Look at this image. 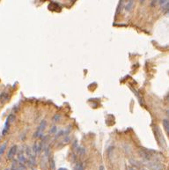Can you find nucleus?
Masks as SVG:
<instances>
[{"mask_svg":"<svg viewBox=\"0 0 169 170\" xmlns=\"http://www.w3.org/2000/svg\"><path fill=\"white\" fill-rule=\"evenodd\" d=\"M46 124H47V122H46V121H45V120L41 121V122L40 123V125H39V127H38V129H37V130H36V131H35V133H34L33 137H35V138H38V137L41 136V134H42L43 130H45Z\"/></svg>","mask_w":169,"mask_h":170,"instance_id":"1","label":"nucleus"},{"mask_svg":"<svg viewBox=\"0 0 169 170\" xmlns=\"http://www.w3.org/2000/svg\"><path fill=\"white\" fill-rule=\"evenodd\" d=\"M16 152H17V146H12V147L10 148V150H9L8 154H7L8 159H12L13 156L16 154Z\"/></svg>","mask_w":169,"mask_h":170,"instance_id":"2","label":"nucleus"},{"mask_svg":"<svg viewBox=\"0 0 169 170\" xmlns=\"http://www.w3.org/2000/svg\"><path fill=\"white\" fill-rule=\"evenodd\" d=\"M134 5V0H128L126 5H125V11L126 12H130L131 9L133 8Z\"/></svg>","mask_w":169,"mask_h":170,"instance_id":"3","label":"nucleus"},{"mask_svg":"<svg viewBox=\"0 0 169 170\" xmlns=\"http://www.w3.org/2000/svg\"><path fill=\"white\" fill-rule=\"evenodd\" d=\"M6 95H7V94L6 93H2L1 94H0V101L2 102V103H4V102H5L6 101V100L8 99V97H6Z\"/></svg>","mask_w":169,"mask_h":170,"instance_id":"4","label":"nucleus"},{"mask_svg":"<svg viewBox=\"0 0 169 170\" xmlns=\"http://www.w3.org/2000/svg\"><path fill=\"white\" fill-rule=\"evenodd\" d=\"M163 126H164V128H165V130L167 132H168L169 131V123H168V120L167 119H164L163 120Z\"/></svg>","mask_w":169,"mask_h":170,"instance_id":"5","label":"nucleus"},{"mask_svg":"<svg viewBox=\"0 0 169 170\" xmlns=\"http://www.w3.org/2000/svg\"><path fill=\"white\" fill-rule=\"evenodd\" d=\"M6 146H7V143H6V142H5V143L2 145V146H0V156L4 154V152H5V148H6Z\"/></svg>","mask_w":169,"mask_h":170,"instance_id":"6","label":"nucleus"},{"mask_svg":"<svg viewBox=\"0 0 169 170\" xmlns=\"http://www.w3.org/2000/svg\"><path fill=\"white\" fill-rule=\"evenodd\" d=\"M158 3L160 4V5L162 7V6H164V5H166L168 4V0H159Z\"/></svg>","mask_w":169,"mask_h":170,"instance_id":"7","label":"nucleus"},{"mask_svg":"<svg viewBox=\"0 0 169 170\" xmlns=\"http://www.w3.org/2000/svg\"><path fill=\"white\" fill-rule=\"evenodd\" d=\"M59 119H60V115H55L53 116V121L54 122H57Z\"/></svg>","mask_w":169,"mask_h":170,"instance_id":"8","label":"nucleus"},{"mask_svg":"<svg viewBox=\"0 0 169 170\" xmlns=\"http://www.w3.org/2000/svg\"><path fill=\"white\" fill-rule=\"evenodd\" d=\"M159 2V0H152L151 1V6H155L157 5V3Z\"/></svg>","mask_w":169,"mask_h":170,"instance_id":"9","label":"nucleus"},{"mask_svg":"<svg viewBox=\"0 0 169 170\" xmlns=\"http://www.w3.org/2000/svg\"><path fill=\"white\" fill-rule=\"evenodd\" d=\"M56 126H53L52 129L50 130V133L53 134V133H56Z\"/></svg>","mask_w":169,"mask_h":170,"instance_id":"10","label":"nucleus"},{"mask_svg":"<svg viewBox=\"0 0 169 170\" xmlns=\"http://www.w3.org/2000/svg\"><path fill=\"white\" fill-rule=\"evenodd\" d=\"M76 170H84L83 169V166L81 165V164H78V166H77V168Z\"/></svg>","mask_w":169,"mask_h":170,"instance_id":"11","label":"nucleus"},{"mask_svg":"<svg viewBox=\"0 0 169 170\" xmlns=\"http://www.w3.org/2000/svg\"><path fill=\"white\" fill-rule=\"evenodd\" d=\"M100 170H105L104 167H103V166H100Z\"/></svg>","mask_w":169,"mask_h":170,"instance_id":"12","label":"nucleus"},{"mask_svg":"<svg viewBox=\"0 0 169 170\" xmlns=\"http://www.w3.org/2000/svg\"><path fill=\"white\" fill-rule=\"evenodd\" d=\"M145 1V0H140V2H141V3H144Z\"/></svg>","mask_w":169,"mask_h":170,"instance_id":"13","label":"nucleus"},{"mask_svg":"<svg viewBox=\"0 0 169 170\" xmlns=\"http://www.w3.org/2000/svg\"><path fill=\"white\" fill-rule=\"evenodd\" d=\"M72 2H74V1H75V0H72Z\"/></svg>","mask_w":169,"mask_h":170,"instance_id":"14","label":"nucleus"}]
</instances>
